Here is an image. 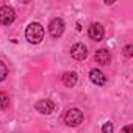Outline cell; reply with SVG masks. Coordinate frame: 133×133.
<instances>
[{
	"label": "cell",
	"mask_w": 133,
	"mask_h": 133,
	"mask_svg": "<svg viewBox=\"0 0 133 133\" xmlns=\"http://www.w3.org/2000/svg\"><path fill=\"white\" fill-rule=\"evenodd\" d=\"M25 38L30 44H39L44 38V28L38 22H31L25 30Z\"/></svg>",
	"instance_id": "cell-1"
},
{
	"label": "cell",
	"mask_w": 133,
	"mask_h": 133,
	"mask_svg": "<svg viewBox=\"0 0 133 133\" xmlns=\"http://www.w3.org/2000/svg\"><path fill=\"white\" fill-rule=\"evenodd\" d=\"M64 122L69 127H77V125H80L83 122V113L78 108H71L64 114Z\"/></svg>",
	"instance_id": "cell-2"
},
{
	"label": "cell",
	"mask_w": 133,
	"mask_h": 133,
	"mask_svg": "<svg viewBox=\"0 0 133 133\" xmlns=\"http://www.w3.org/2000/svg\"><path fill=\"white\" fill-rule=\"evenodd\" d=\"M14 19H16V13L11 6L5 5L0 8V24L2 25H11L14 22Z\"/></svg>",
	"instance_id": "cell-3"
},
{
	"label": "cell",
	"mask_w": 133,
	"mask_h": 133,
	"mask_svg": "<svg viewBox=\"0 0 133 133\" xmlns=\"http://www.w3.org/2000/svg\"><path fill=\"white\" fill-rule=\"evenodd\" d=\"M49 33H50L52 38H59L64 33V21L59 19V17L53 19L49 25Z\"/></svg>",
	"instance_id": "cell-4"
},
{
	"label": "cell",
	"mask_w": 133,
	"mask_h": 133,
	"mask_svg": "<svg viewBox=\"0 0 133 133\" xmlns=\"http://www.w3.org/2000/svg\"><path fill=\"white\" fill-rule=\"evenodd\" d=\"M88 35H89V38H91L92 41H102L103 36H105V30H103V27H102L99 22H94V24L89 25Z\"/></svg>",
	"instance_id": "cell-5"
},
{
	"label": "cell",
	"mask_w": 133,
	"mask_h": 133,
	"mask_svg": "<svg viewBox=\"0 0 133 133\" xmlns=\"http://www.w3.org/2000/svg\"><path fill=\"white\" fill-rule=\"evenodd\" d=\"M35 108H36V111L41 113V114H50V113H53V110H55V103H53L52 100H49V99H44V100H39V102L35 105Z\"/></svg>",
	"instance_id": "cell-6"
},
{
	"label": "cell",
	"mask_w": 133,
	"mask_h": 133,
	"mask_svg": "<svg viewBox=\"0 0 133 133\" xmlns=\"http://www.w3.org/2000/svg\"><path fill=\"white\" fill-rule=\"evenodd\" d=\"M71 55H72L74 59L82 61V59H85V58L88 56V49H86V45H83V44H74L72 49H71Z\"/></svg>",
	"instance_id": "cell-7"
},
{
	"label": "cell",
	"mask_w": 133,
	"mask_h": 133,
	"mask_svg": "<svg viewBox=\"0 0 133 133\" xmlns=\"http://www.w3.org/2000/svg\"><path fill=\"white\" fill-rule=\"evenodd\" d=\"M89 78H91V82H92L94 85H97V86H102V85L107 83V75H105L102 71H99V69H91Z\"/></svg>",
	"instance_id": "cell-8"
},
{
	"label": "cell",
	"mask_w": 133,
	"mask_h": 133,
	"mask_svg": "<svg viewBox=\"0 0 133 133\" xmlns=\"http://www.w3.org/2000/svg\"><path fill=\"white\" fill-rule=\"evenodd\" d=\"M94 58H96V61H97L99 64H110V61H111V55H110V52H108L107 49L97 50L96 55H94Z\"/></svg>",
	"instance_id": "cell-9"
},
{
	"label": "cell",
	"mask_w": 133,
	"mask_h": 133,
	"mask_svg": "<svg viewBox=\"0 0 133 133\" xmlns=\"http://www.w3.org/2000/svg\"><path fill=\"white\" fill-rule=\"evenodd\" d=\"M61 80H63V85H64V86L72 88V86L77 85V74H75V72H66Z\"/></svg>",
	"instance_id": "cell-10"
},
{
	"label": "cell",
	"mask_w": 133,
	"mask_h": 133,
	"mask_svg": "<svg viewBox=\"0 0 133 133\" xmlns=\"http://www.w3.org/2000/svg\"><path fill=\"white\" fill-rule=\"evenodd\" d=\"M10 103V99H8V94L5 92H0V110H5Z\"/></svg>",
	"instance_id": "cell-11"
},
{
	"label": "cell",
	"mask_w": 133,
	"mask_h": 133,
	"mask_svg": "<svg viewBox=\"0 0 133 133\" xmlns=\"http://www.w3.org/2000/svg\"><path fill=\"white\" fill-rule=\"evenodd\" d=\"M6 75H8V68L5 66L3 61H0V82H3L6 78Z\"/></svg>",
	"instance_id": "cell-12"
},
{
	"label": "cell",
	"mask_w": 133,
	"mask_h": 133,
	"mask_svg": "<svg viewBox=\"0 0 133 133\" xmlns=\"http://www.w3.org/2000/svg\"><path fill=\"white\" fill-rule=\"evenodd\" d=\"M102 131H103V133H114V131H113V124H111V122H105V124L102 125Z\"/></svg>",
	"instance_id": "cell-13"
},
{
	"label": "cell",
	"mask_w": 133,
	"mask_h": 133,
	"mask_svg": "<svg viewBox=\"0 0 133 133\" xmlns=\"http://www.w3.org/2000/svg\"><path fill=\"white\" fill-rule=\"evenodd\" d=\"M124 55L127 56V58H131V55H133V47L128 44V45H125V49H124Z\"/></svg>",
	"instance_id": "cell-14"
},
{
	"label": "cell",
	"mask_w": 133,
	"mask_h": 133,
	"mask_svg": "<svg viewBox=\"0 0 133 133\" xmlns=\"http://www.w3.org/2000/svg\"><path fill=\"white\" fill-rule=\"evenodd\" d=\"M122 133H133V125H125Z\"/></svg>",
	"instance_id": "cell-15"
}]
</instances>
